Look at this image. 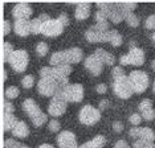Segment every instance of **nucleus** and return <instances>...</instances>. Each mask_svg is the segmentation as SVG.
I'll list each match as a JSON object with an SVG mask.
<instances>
[{"label": "nucleus", "instance_id": "f257e3e1", "mask_svg": "<svg viewBox=\"0 0 155 148\" xmlns=\"http://www.w3.org/2000/svg\"><path fill=\"white\" fill-rule=\"evenodd\" d=\"M110 34L111 29H109V23L104 21V23H97L96 25H91L86 31L85 37L89 42H109L110 41Z\"/></svg>", "mask_w": 155, "mask_h": 148}, {"label": "nucleus", "instance_id": "f03ea898", "mask_svg": "<svg viewBox=\"0 0 155 148\" xmlns=\"http://www.w3.org/2000/svg\"><path fill=\"white\" fill-rule=\"evenodd\" d=\"M129 81L134 93H143L149 86V76L142 70H134L129 74Z\"/></svg>", "mask_w": 155, "mask_h": 148}, {"label": "nucleus", "instance_id": "7ed1b4c3", "mask_svg": "<svg viewBox=\"0 0 155 148\" xmlns=\"http://www.w3.org/2000/svg\"><path fill=\"white\" fill-rule=\"evenodd\" d=\"M113 91L115 93V95H118L122 99H127L130 98L134 93L133 86L129 81V77L123 76L118 79H114V83H113Z\"/></svg>", "mask_w": 155, "mask_h": 148}, {"label": "nucleus", "instance_id": "20e7f679", "mask_svg": "<svg viewBox=\"0 0 155 148\" xmlns=\"http://www.w3.org/2000/svg\"><path fill=\"white\" fill-rule=\"evenodd\" d=\"M78 116H80V122L82 124L91 126V124H96L101 119V111L98 108L93 107L91 105H86L81 108Z\"/></svg>", "mask_w": 155, "mask_h": 148}, {"label": "nucleus", "instance_id": "39448f33", "mask_svg": "<svg viewBox=\"0 0 155 148\" xmlns=\"http://www.w3.org/2000/svg\"><path fill=\"white\" fill-rule=\"evenodd\" d=\"M9 63H11L12 69L17 73L25 72L28 66V53L24 49H19V50H13L11 58H9Z\"/></svg>", "mask_w": 155, "mask_h": 148}, {"label": "nucleus", "instance_id": "423d86ee", "mask_svg": "<svg viewBox=\"0 0 155 148\" xmlns=\"http://www.w3.org/2000/svg\"><path fill=\"white\" fill-rule=\"evenodd\" d=\"M119 62L122 65H135V66H140L144 63V52L139 48H133L130 49V52L127 54L122 56L119 58Z\"/></svg>", "mask_w": 155, "mask_h": 148}, {"label": "nucleus", "instance_id": "0eeeda50", "mask_svg": "<svg viewBox=\"0 0 155 148\" xmlns=\"http://www.w3.org/2000/svg\"><path fill=\"white\" fill-rule=\"evenodd\" d=\"M62 32H64V25L60 23L58 19H49L43 23L41 27V33L47 37H57Z\"/></svg>", "mask_w": 155, "mask_h": 148}, {"label": "nucleus", "instance_id": "6e6552de", "mask_svg": "<svg viewBox=\"0 0 155 148\" xmlns=\"http://www.w3.org/2000/svg\"><path fill=\"white\" fill-rule=\"evenodd\" d=\"M64 95L66 102H81L84 98V87L81 83H69L64 87Z\"/></svg>", "mask_w": 155, "mask_h": 148}, {"label": "nucleus", "instance_id": "1a4fd4ad", "mask_svg": "<svg viewBox=\"0 0 155 148\" xmlns=\"http://www.w3.org/2000/svg\"><path fill=\"white\" fill-rule=\"evenodd\" d=\"M58 89H60L58 83L51 78H41L37 83L38 93L44 95V97H54V94L57 93Z\"/></svg>", "mask_w": 155, "mask_h": 148}, {"label": "nucleus", "instance_id": "9d476101", "mask_svg": "<svg viewBox=\"0 0 155 148\" xmlns=\"http://www.w3.org/2000/svg\"><path fill=\"white\" fill-rule=\"evenodd\" d=\"M58 148H78L76 135L72 131H62L57 136Z\"/></svg>", "mask_w": 155, "mask_h": 148}, {"label": "nucleus", "instance_id": "9b49d317", "mask_svg": "<svg viewBox=\"0 0 155 148\" xmlns=\"http://www.w3.org/2000/svg\"><path fill=\"white\" fill-rule=\"evenodd\" d=\"M126 13L123 11L122 3H110V11H109V19L114 24H119L125 20Z\"/></svg>", "mask_w": 155, "mask_h": 148}, {"label": "nucleus", "instance_id": "f8f14e48", "mask_svg": "<svg viewBox=\"0 0 155 148\" xmlns=\"http://www.w3.org/2000/svg\"><path fill=\"white\" fill-rule=\"evenodd\" d=\"M66 111V101L60 98H52L51 103L48 106V112L52 116H60Z\"/></svg>", "mask_w": 155, "mask_h": 148}, {"label": "nucleus", "instance_id": "ddd939ff", "mask_svg": "<svg viewBox=\"0 0 155 148\" xmlns=\"http://www.w3.org/2000/svg\"><path fill=\"white\" fill-rule=\"evenodd\" d=\"M32 7L28 5L27 3H19L12 9V15L16 20H28V17L32 15Z\"/></svg>", "mask_w": 155, "mask_h": 148}, {"label": "nucleus", "instance_id": "4468645a", "mask_svg": "<svg viewBox=\"0 0 155 148\" xmlns=\"http://www.w3.org/2000/svg\"><path fill=\"white\" fill-rule=\"evenodd\" d=\"M102 66H104V63L101 62V60L98 58L96 54H90L89 57H86V60H85V68L96 77L101 74Z\"/></svg>", "mask_w": 155, "mask_h": 148}, {"label": "nucleus", "instance_id": "2eb2a0df", "mask_svg": "<svg viewBox=\"0 0 155 148\" xmlns=\"http://www.w3.org/2000/svg\"><path fill=\"white\" fill-rule=\"evenodd\" d=\"M23 108H24V111L29 115L31 119L36 118L37 115L41 114V110H40V107H38V105L35 102V99H32V98H28V99H25L23 102Z\"/></svg>", "mask_w": 155, "mask_h": 148}, {"label": "nucleus", "instance_id": "dca6fc26", "mask_svg": "<svg viewBox=\"0 0 155 148\" xmlns=\"http://www.w3.org/2000/svg\"><path fill=\"white\" fill-rule=\"evenodd\" d=\"M13 29H15L16 34L21 37H25L31 33V23L28 20H16L15 25H13Z\"/></svg>", "mask_w": 155, "mask_h": 148}, {"label": "nucleus", "instance_id": "f3484780", "mask_svg": "<svg viewBox=\"0 0 155 148\" xmlns=\"http://www.w3.org/2000/svg\"><path fill=\"white\" fill-rule=\"evenodd\" d=\"M90 11H91V4L90 3H80L76 7V12L74 16L77 20H85L90 16Z\"/></svg>", "mask_w": 155, "mask_h": 148}, {"label": "nucleus", "instance_id": "a211bd4d", "mask_svg": "<svg viewBox=\"0 0 155 148\" xmlns=\"http://www.w3.org/2000/svg\"><path fill=\"white\" fill-rule=\"evenodd\" d=\"M98 11L96 13L97 23H104L109 19V11H110V3H98L97 4Z\"/></svg>", "mask_w": 155, "mask_h": 148}, {"label": "nucleus", "instance_id": "6ab92c4d", "mask_svg": "<svg viewBox=\"0 0 155 148\" xmlns=\"http://www.w3.org/2000/svg\"><path fill=\"white\" fill-rule=\"evenodd\" d=\"M12 134H13V136L20 137V139L27 137L28 135H29V128H28V124L25 122H23V121H19L16 123V126L13 127Z\"/></svg>", "mask_w": 155, "mask_h": 148}, {"label": "nucleus", "instance_id": "aec40b11", "mask_svg": "<svg viewBox=\"0 0 155 148\" xmlns=\"http://www.w3.org/2000/svg\"><path fill=\"white\" fill-rule=\"evenodd\" d=\"M66 57H68V63H78L82 60V50L80 48H70L68 50H65Z\"/></svg>", "mask_w": 155, "mask_h": 148}, {"label": "nucleus", "instance_id": "412c9836", "mask_svg": "<svg viewBox=\"0 0 155 148\" xmlns=\"http://www.w3.org/2000/svg\"><path fill=\"white\" fill-rule=\"evenodd\" d=\"M49 62L52 63V66L53 68H57V66H61V65H65V63H68V57H66V53L65 50H60V52H56L52 54L51 60H49Z\"/></svg>", "mask_w": 155, "mask_h": 148}, {"label": "nucleus", "instance_id": "4be33fe9", "mask_svg": "<svg viewBox=\"0 0 155 148\" xmlns=\"http://www.w3.org/2000/svg\"><path fill=\"white\" fill-rule=\"evenodd\" d=\"M94 54H96L97 57L101 60V62H102V63H106V65H109V66H111L113 63H114V61H115L114 56H113L111 53L106 52V50H105V49H101V48L96 49V52H94Z\"/></svg>", "mask_w": 155, "mask_h": 148}, {"label": "nucleus", "instance_id": "5701e85b", "mask_svg": "<svg viewBox=\"0 0 155 148\" xmlns=\"http://www.w3.org/2000/svg\"><path fill=\"white\" fill-rule=\"evenodd\" d=\"M105 143H106L105 136L97 135V136H94L91 140H89V142H86V143H84L82 146H80L78 148H102L105 146Z\"/></svg>", "mask_w": 155, "mask_h": 148}, {"label": "nucleus", "instance_id": "b1692460", "mask_svg": "<svg viewBox=\"0 0 155 148\" xmlns=\"http://www.w3.org/2000/svg\"><path fill=\"white\" fill-rule=\"evenodd\" d=\"M17 122L19 121H17L16 116L13 114H7V112H4V115H3V131H9V130L12 131Z\"/></svg>", "mask_w": 155, "mask_h": 148}, {"label": "nucleus", "instance_id": "393cba45", "mask_svg": "<svg viewBox=\"0 0 155 148\" xmlns=\"http://www.w3.org/2000/svg\"><path fill=\"white\" fill-rule=\"evenodd\" d=\"M12 53H13L12 45L9 44V42L4 41V42H3V45H2V61H3V62L9 61V58H11Z\"/></svg>", "mask_w": 155, "mask_h": 148}, {"label": "nucleus", "instance_id": "a878e982", "mask_svg": "<svg viewBox=\"0 0 155 148\" xmlns=\"http://www.w3.org/2000/svg\"><path fill=\"white\" fill-rule=\"evenodd\" d=\"M139 139L146 140V142H151V143H154V140H155V134H154L153 130L149 128V127H143V128H140Z\"/></svg>", "mask_w": 155, "mask_h": 148}, {"label": "nucleus", "instance_id": "bb28decb", "mask_svg": "<svg viewBox=\"0 0 155 148\" xmlns=\"http://www.w3.org/2000/svg\"><path fill=\"white\" fill-rule=\"evenodd\" d=\"M110 44L113 47H121L122 42H123V38H122V34L119 33L118 31H111V34H110Z\"/></svg>", "mask_w": 155, "mask_h": 148}, {"label": "nucleus", "instance_id": "cd10ccee", "mask_svg": "<svg viewBox=\"0 0 155 148\" xmlns=\"http://www.w3.org/2000/svg\"><path fill=\"white\" fill-rule=\"evenodd\" d=\"M31 33L33 34H37V33H41V27H43V21H41L38 17L36 19L31 20Z\"/></svg>", "mask_w": 155, "mask_h": 148}, {"label": "nucleus", "instance_id": "c85d7f7f", "mask_svg": "<svg viewBox=\"0 0 155 148\" xmlns=\"http://www.w3.org/2000/svg\"><path fill=\"white\" fill-rule=\"evenodd\" d=\"M4 95L7 99H15V98H17V95H19V89L16 86H9L5 89Z\"/></svg>", "mask_w": 155, "mask_h": 148}, {"label": "nucleus", "instance_id": "c756f323", "mask_svg": "<svg viewBox=\"0 0 155 148\" xmlns=\"http://www.w3.org/2000/svg\"><path fill=\"white\" fill-rule=\"evenodd\" d=\"M133 148H155V144L151 142H146V140L138 139L133 143Z\"/></svg>", "mask_w": 155, "mask_h": 148}, {"label": "nucleus", "instance_id": "7c9ffc66", "mask_svg": "<svg viewBox=\"0 0 155 148\" xmlns=\"http://www.w3.org/2000/svg\"><path fill=\"white\" fill-rule=\"evenodd\" d=\"M126 23L129 24L130 27H133V28H135V27H138L139 25V19H138V16L135 15V13H129V15H126Z\"/></svg>", "mask_w": 155, "mask_h": 148}, {"label": "nucleus", "instance_id": "2f4dec72", "mask_svg": "<svg viewBox=\"0 0 155 148\" xmlns=\"http://www.w3.org/2000/svg\"><path fill=\"white\" fill-rule=\"evenodd\" d=\"M32 121V123L36 127H41L44 124V123H47L48 122V116H47V114H44V112H41L40 115H37L36 118H33V119H31Z\"/></svg>", "mask_w": 155, "mask_h": 148}, {"label": "nucleus", "instance_id": "473e14b6", "mask_svg": "<svg viewBox=\"0 0 155 148\" xmlns=\"http://www.w3.org/2000/svg\"><path fill=\"white\" fill-rule=\"evenodd\" d=\"M49 50V47H48V44H45V42H38L37 44V47H36V52H37V54L40 56V57H44L45 54L48 53Z\"/></svg>", "mask_w": 155, "mask_h": 148}, {"label": "nucleus", "instance_id": "72a5a7b5", "mask_svg": "<svg viewBox=\"0 0 155 148\" xmlns=\"http://www.w3.org/2000/svg\"><path fill=\"white\" fill-rule=\"evenodd\" d=\"M57 72L61 74L62 77H69V74L72 73V66L69 63H65V65H61V66H57Z\"/></svg>", "mask_w": 155, "mask_h": 148}, {"label": "nucleus", "instance_id": "f704fd0d", "mask_svg": "<svg viewBox=\"0 0 155 148\" xmlns=\"http://www.w3.org/2000/svg\"><path fill=\"white\" fill-rule=\"evenodd\" d=\"M122 7H123V11H125L126 15H129V13H133V11L137 8V3L126 2V3H122Z\"/></svg>", "mask_w": 155, "mask_h": 148}, {"label": "nucleus", "instance_id": "c9c22d12", "mask_svg": "<svg viewBox=\"0 0 155 148\" xmlns=\"http://www.w3.org/2000/svg\"><path fill=\"white\" fill-rule=\"evenodd\" d=\"M139 111L140 112H143V111H146V110H149V108H153V102H151V99H143L142 102L139 103Z\"/></svg>", "mask_w": 155, "mask_h": 148}, {"label": "nucleus", "instance_id": "e433bc0d", "mask_svg": "<svg viewBox=\"0 0 155 148\" xmlns=\"http://www.w3.org/2000/svg\"><path fill=\"white\" fill-rule=\"evenodd\" d=\"M140 116H142L144 121H153L155 118V110L154 108H149V110L140 112Z\"/></svg>", "mask_w": 155, "mask_h": 148}, {"label": "nucleus", "instance_id": "4c0bfd02", "mask_svg": "<svg viewBox=\"0 0 155 148\" xmlns=\"http://www.w3.org/2000/svg\"><path fill=\"white\" fill-rule=\"evenodd\" d=\"M23 144H20L17 140H15V139H5V142H4V147L5 148H20Z\"/></svg>", "mask_w": 155, "mask_h": 148}, {"label": "nucleus", "instance_id": "58836bf2", "mask_svg": "<svg viewBox=\"0 0 155 148\" xmlns=\"http://www.w3.org/2000/svg\"><path fill=\"white\" fill-rule=\"evenodd\" d=\"M33 83H35V78L32 76H25L21 81V85L25 87V89H31V87L33 86Z\"/></svg>", "mask_w": 155, "mask_h": 148}, {"label": "nucleus", "instance_id": "ea45409f", "mask_svg": "<svg viewBox=\"0 0 155 148\" xmlns=\"http://www.w3.org/2000/svg\"><path fill=\"white\" fill-rule=\"evenodd\" d=\"M146 29H155V15H150L144 21Z\"/></svg>", "mask_w": 155, "mask_h": 148}, {"label": "nucleus", "instance_id": "a19ab883", "mask_svg": "<svg viewBox=\"0 0 155 148\" xmlns=\"http://www.w3.org/2000/svg\"><path fill=\"white\" fill-rule=\"evenodd\" d=\"M48 128H49V131H52V132H57L60 130V122L57 119H52V121L48 123Z\"/></svg>", "mask_w": 155, "mask_h": 148}, {"label": "nucleus", "instance_id": "79ce46f5", "mask_svg": "<svg viewBox=\"0 0 155 148\" xmlns=\"http://www.w3.org/2000/svg\"><path fill=\"white\" fill-rule=\"evenodd\" d=\"M125 76V73H123V69L122 66H115L114 69H113V78L114 79H118L121 78V77Z\"/></svg>", "mask_w": 155, "mask_h": 148}, {"label": "nucleus", "instance_id": "37998d69", "mask_svg": "<svg viewBox=\"0 0 155 148\" xmlns=\"http://www.w3.org/2000/svg\"><path fill=\"white\" fill-rule=\"evenodd\" d=\"M129 121L133 126H139V123L142 122V116H140V114H137L135 112V114H133L131 116H130Z\"/></svg>", "mask_w": 155, "mask_h": 148}, {"label": "nucleus", "instance_id": "c03bdc74", "mask_svg": "<svg viewBox=\"0 0 155 148\" xmlns=\"http://www.w3.org/2000/svg\"><path fill=\"white\" fill-rule=\"evenodd\" d=\"M2 32L3 34H8L9 32H11V24H9L8 20H3V24H2Z\"/></svg>", "mask_w": 155, "mask_h": 148}, {"label": "nucleus", "instance_id": "a18cd8bd", "mask_svg": "<svg viewBox=\"0 0 155 148\" xmlns=\"http://www.w3.org/2000/svg\"><path fill=\"white\" fill-rule=\"evenodd\" d=\"M3 106H4V112H7V114H13L15 107H13V105L11 103V102L4 101V102H3Z\"/></svg>", "mask_w": 155, "mask_h": 148}, {"label": "nucleus", "instance_id": "49530a36", "mask_svg": "<svg viewBox=\"0 0 155 148\" xmlns=\"http://www.w3.org/2000/svg\"><path fill=\"white\" fill-rule=\"evenodd\" d=\"M139 132H140V127H133L131 130L129 131V135L131 137H139Z\"/></svg>", "mask_w": 155, "mask_h": 148}, {"label": "nucleus", "instance_id": "de8ad7c7", "mask_svg": "<svg viewBox=\"0 0 155 148\" xmlns=\"http://www.w3.org/2000/svg\"><path fill=\"white\" fill-rule=\"evenodd\" d=\"M58 20H60V23H61L64 27H66L69 24V17H68L66 13H61V15L58 16Z\"/></svg>", "mask_w": 155, "mask_h": 148}, {"label": "nucleus", "instance_id": "09e8293b", "mask_svg": "<svg viewBox=\"0 0 155 148\" xmlns=\"http://www.w3.org/2000/svg\"><path fill=\"white\" fill-rule=\"evenodd\" d=\"M113 130L115 132H122L123 131V123L122 122H114L113 123Z\"/></svg>", "mask_w": 155, "mask_h": 148}, {"label": "nucleus", "instance_id": "8fccbe9b", "mask_svg": "<svg viewBox=\"0 0 155 148\" xmlns=\"http://www.w3.org/2000/svg\"><path fill=\"white\" fill-rule=\"evenodd\" d=\"M96 90H97V93H100V94H105L106 93V90H107V86L105 83H98Z\"/></svg>", "mask_w": 155, "mask_h": 148}, {"label": "nucleus", "instance_id": "3c124183", "mask_svg": "<svg viewBox=\"0 0 155 148\" xmlns=\"http://www.w3.org/2000/svg\"><path fill=\"white\" fill-rule=\"evenodd\" d=\"M114 148H130V146L125 140H118V142L114 144Z\"/></svg>", "mask_w": 155, "mask_h": 148}, {"label": "nucleus", "instance_id": "603ef678", "mask_svg": "<svg viewBox=\"0 0 155 148\" xmlns=\"http://www.w3.org/2000/svg\"><path fill=\"white\" fill-rule=\"evenodd\" d=\"M107 105H109V101L107 99H102L100 102V110H105V108L107 107Z\"/></svg>", "mask_w": 155, "mask_h": 148}, {"label": "nucleus", "instance_id": "864d4df0", "mask_svg": "<svg viewBox=\"0 0 155 148\" xmlns=\"http://www.w3.org/2000/svg\"><path fill=\"white\" fill-rule=\"evenodd\" d=\"M38 19H40L41 21H43V23H45V21H48L49 19H51V17H49V16L47 15V13H41V15L38 16Z\"/></svg>", "mask_w": 155, "mask_h": 148}, {"label": "nucleus", "instance_id": "5fc2aeb1", "mask_svg": "<svg viewBox=\"0 0 155 148\" xmlns=\"http://www.w3.org/2000/svg\"><path fill=\"white\" fill-rule=\"evenodd\" d=\"M38 148H54V147L52 146V144H41Z\"/></svg>", "mask_w": 155, "mask_h": 148}, {"label": "nucleus", "instance_id": "6e6d98bb", "mask_svg": "<svg viewBox=\"0 0 155 148\" xmlns=\"http://www.w3.org/2000/svg\"><path fill=\"white\" fill-rule=\"evenodd\" d=\"M2 74H3V76H2V79H3V81H5V78H7V73H5V70H4V69L2 70Z\"/></svg>", "mask_w": 155, "mask_h": 148}, {"label": "nucleus", "instance_id": "4d7b16f0", "mask_svg": "<svg viewBox=\"0 0 155 148\" xmlns=\"http://www.w3.org/2000/svg\"><path fill=\"white\" fill-rule=\"evenodd\" d=\"M151 68H153V70H154V72H155V60H154V61H153V62H151Z\"/></svg>", "mask_w": 155, "mask_h": 148}, {"label": "nucleus", "instance_id": "13d9d810", "mask_svg": "<svg viewBox=\"0 0 155 148\" xmlns=\"http://www.w3.org/2000/svg\"><path fill=\"white\" fill-rule=\"evenodd\" d=\"M20 148H31V147H28V146H25V144H23V146L20 147Z\"/></svg>", "mask_w": 155, "mask_h": 148}, {"label": "nucleus", "instance_id": "bf43d9fd", "mask_svg": "<svg viewBox=\"0 0 155 148\" xmlns=\"http://www.w3.org/2000/svg\"><path fill=\"white\" fill-rule=\"evenodd\" d=\"M153 90H154V93H155V81H154V85H153Z\"/></svg>", "mask_w": 155, "mask_h": 148}, {"label": "nucleus", "instance_id": "052dcab7", "mask_svg": "<svg viewBox=\"0 0 155 148\" xmlns=\"http://www.w3.org/2000/svg\"><path fill=\"white\" fill-rule=\"evenodd\" d=\"M153 40H154V42H155V32H154V34H153Z\"/></svg>", "mask_w": 155, "mask_h": 148}]
</instances>
